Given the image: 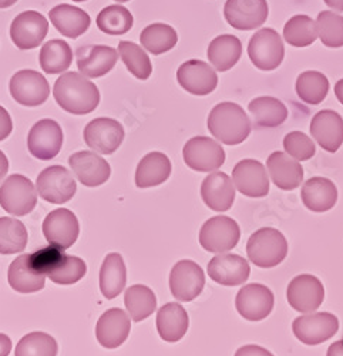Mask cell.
Masks as SVG:
<instances>
[{
	"instance_id": "19",
	"label": "cell",
	"mask_w": 343,
	"mask_h": 356,
	"mask_svg": "<svg viewBox=\"0 0 343 356\" xmlns=\"http://www.w3.org/2000/svg\"><path fill=\"white\" fill-rule=\"evenodd\" d=\"M177 80L185 92L194 96H208L218 86L217 70L203 60H188L177 70Z\"/></svg>"
},
{
	"instance_id": "47",
	"label": "cell",
	"mask_w": 343,
	"mask_h": 356,
	"mask_svg": "<svg viewBox=\"0 0 343 356\" xmlns=\"http://www.w3.org/2000/svg\"><path fill=\"white\" fill-rule=\"evenodd\" d=\"M285 153L295 159L296 161L310 160L317 153L315 143L302 131H292L283 138Z\"/></svg>"
},
{
	"instance_id": "28",
	"label": "cell",
	"mask_w": 343,
	"mask_h": 356,
	"mask_svg": "<svg viewBox=\"0 0 343 356\" xmlns=\"http://www.w3.org/2000/svg\"><path fill=\"white\" fill-rule=\"evenodd\" d=\"M49 19L60 35L70 39H77L84 35L92 23L87 12L66 3L54 6L49 12Z\"/></svg>"
},
{
	"instance_id": "48",
	"label": "cell",
	"mask_w": 343,
	"mask_h": 356,
	"mask_svg": "<svg viewBox=\"0 0 343 356\" xmlns=\"http://www.w3.org/2000/svg\"><path fill=\"white\" fill-rule=\"evenodd\" d=\"M13 131V122L9 111L0 106V141L6 140Z\"/></svg>"
},
{
	"instance_id": "53",
	"label": "cell",
	"mask_w": 343,
	"mask_h": 356,
	"mask_svg": "<svg viewBox=\"0 0 343 356\" xmlns=\"http://www.w3.org/2000/svg\"><path fill=\"white\" fill-rule=\"evenodd\" d=\"M324 2L336 12H343V0H324Z\"/></svg>"
},
{
	"instance_id": "1",
	"label": "cell",
	"mask_w": 343,
	"mask_h": 356,
	"mask_svg": "<svg viewBox=\"0 0 343 356\" xmlns=\"http://www.w3.org/2000/svg\"><path fill=\"white\" fill-rule=\"evenodd\" d=\"M53 96L65 111L76 115L94 111L100 103L99 87L77 72H67L57 79L53 87Z\"/></svg>"
},
{
	"instance_id": "13",
	"label": "cell",
	"mask_w": 343,
	"mask_h": 356,
	"mask_svg": "<svg viewBox=\"0 0 343 356\" xmlns=\"http://www.w3.org/2000/svg\"><path fill=\"white\" fill-rule=\"evenodd\" d=\"M62 145L63 130L60 124L51 118H43L28 131L27 148L37 160L47 161L54 159L60 153Z\"/></svg>"
},
{
	"instance_id": "29",
	"label": "cell",
	"mask_w": 343,
	"mask_h": 356,
	"mask_svg": "<svg viewBox=\"0 0 343 356\" xmlns=\"http://www.w3.org/2000/svg\"><path fill=\"white\" fill-rule=\"evenodd\" d=\"M46 275L39 273L31 259V254L17 257L9 266V285L20 293H32L42 291L46 284Z\"/></svg>"
},
{
	"instance_id": "51",
	"label": "cell",
	"mask_w": 343,
	"mask_h": 356,
	"mask_svg": "<svg viewBox=\"0 0 343 356\" xmlns=\"http://www.w3.org/2000/svg\"><path fill=\"white\" fill-rule=\"evenodd\" d=\"M326 356H343V341L333 342L328 348V355Z\"/></svg>"
},
{
	"instance_id": "3",
	"label": "cell",
	"mask_w": 343,
	"mask_h": 356,
	"mask_svg": "<svg viewBox=\"0 0 343 356\" xmlns=\"http://www.w3.org/2000/svg\"><path fill=\"white\" fill-rule=\"evenodd\" d=\"M246 254L249 261L260 268H274L288 255V241L275 228H261L248 240Z\"/></svg>"
},
{
	"instance_id": "41",
	"label": "cell",
	"mask_w": 343,
	"mask_h": 356,
	"mask_svg": "<svg viewBox=\"0 0 343 356\" xmlns=\"http://www.w3.org/2000/svg\"><path fill=\"white\" fill-rule=\"evenodd\" d=\"M96 23L103 33L110 36H122L131 31L134 17L124 6L111 5L99 13Z\"/></svg>"
},
{
	"instance_id": "17",
	"label": "cell",
	"mask_w": 343,
	"mask_h": 356,
	"mask_svg": "<svg viewBox=\"0 0 343 356\" xmlns=\"http://www.w3.org/2000/svg\"><path fill=\"white\" fill-rule=\"evenodd\" d=\"M275 296L272 291L261 284H249L237 293L235 307L238 314L248 321H262L274 309Z\"/></svg>"
},
{
	"instance_id": "24",
	"label": "cell",
	"mask_w": 343,
	"mask_h": 356,
	"mask_svg": "<svg viewBox=\"0 0 343 356\" xmlns=\"http://www.w3.org/2000/svg\"><path fill=\"white\" fill-rule=\"evenodd\" d=\"M69 164L77 180L85 187L104 184L111 174L110 164L94 152H78L70 156Z\"/></svg>"
},
{
	"instance_id": "33",
	"label": "cell",
	"mask_w": 343,
	"mask_h": 356,
	"mask_svg": "<svg viewBox=\"0 0 343 356\" xmlns=\"http://www.w3.org/2000/svg\"><path fill=\"white\" fill-rule=\"evenodd\" d=\"M242 56V44L237 36L221 35L208 46V60L217 72L233 69Z\"/></svg>"
},
{
	"instance_id": "26",
	"label": "cell",
	"mask_w": 343,
	"mask_h": 356,
	"mask_svg": "<svg viewBox=\"0 0 343 356\" xmlns=\"http://www.w3.org/2000/svg\"><path fill=\"white\" fill-rule=\"evenodd\" d=\"M201 197L206 205L212 211H228L235 200L234 181L225 172H212L203 181Z\"/></svg>"
},
{
	"instance_id": "7",
	"label": "cell",
	"mask_w": 343,
	"mask_h": 356,
	"mask_svg": "<svg viewBox=\"0 0 343 356\" xmlns=\"http://www.w3.org/2000/svg\"><path fill=\"white\" fill-rule=\"evenodd\" d=\"M9 92L16 103L26 107H37L47 102L50 86L42 73L26 69L12 76Z\"/></svg>"
},
{
	"instance_id": "12",
	"label": "cell",
	"mask_w": 343,
	"mask_h": 356,
	"mask_svg": "<svg viewBox=\"0 0 343 356\" xmlns=\"http://www.w3.org/2000/svg\"><path fill=\"white\" fill-rule=\"evenodd\" d=\"M47 32V19L36 10L22 12L10 24V39L20 50H32L42 46Z\"/></svg>"
},
{
	"instance_id": "4",
	"label": "cell",
	"mask_w": 343,
	"mask_h": 356,
	"mask_svg": "<svg viewBox=\"0 0 343 356\" xmlns=\"http://www.w3.org/2000/svg\"><path fill=\"white\" fill-rule=\"evenodd\" d=\"M37 194L35 184L27 177L13 174L0 187V205L15 217L27 216L37 205Z\"/></svg>"
},
{
	"instance_id": "39",
	"label": "cell",
	"mask_w": 343,
	"mask_h": 356,
	"mask_svg": "<svg viewBox=\"0 0 343 356\" xmlns=\"http://www.w3.org/2000/svg\"><path fill=\"white\" fill-rule=\"evenodd\" d=\"M124 305L127 308L130 318L135 322H141L156 311V293L146 285H133L126 291Z\"/></svg>"
},
{
	"instance_id": "5",
	"label": "cell",
	"mask_w": 343,
	"mask_h": 356,
	"mask_svg": "<svg viewBox=\"0 0 343 356\" xmlns=\"http://www.w3.org/2000/svg\"><path fill=\"white\" fill-rule=\"evenodd\" d=\"M241 238L238 222L230 217L218 216L204 222L199 231V244L212 254H224L234 250Z\"/></svg>"
},
{
	"instance_id": "9",
	"label": "cell",
	"mask_w": 343,
	"mask_h": 356,
	"mask_svg": "<svg viewBox=\"0 0 343 356\" xmlns=\"http://www.w3.org/2000/svg\"><path fill=\"white\" fill-rule=\"evenodd\" d=\"M184 163L198 172L215 171L225 163V152L218 141L198 136L188 140L183 148Z\"/></svg>"
},
{
	"instance_id": "20",
	"label": "cell",
	"mask_w": 343,
	"mask_h": 356,
	"mask_svg": "<svg viewBox=\"0 0 343 356\" xmlns=\"http://www.w3.org/2000/svg\"><path fill=\"white\" fill-rule=\"evenodd\" d=\"M237 190L251 198H261L269 193V177L264 164L256 160H241L233 170Z\"/></svg>"
},
{
	"instance_id": "54",
	"label": "cell",
	"mask_w": 343,
	"mask_h": 356,
	"mask_svg": "<svg viewBox=\"0 0 343 356\" xmlns=\"http://www.w3.org/2000/svg\"><path fill=\"white\" fill-rule=\"evenodd\" d=\"M335 96L343 104V79L335 84Z\"/></svg>"
},
{
	"instance_id": "31",
	"label": "cell",
	"mask_w": 343,
	"mask_h": 356,
	"mask_svg": "<svg viewBox=\"0 0 343 356\" xmlns=\"http://www.w3.org/2000/svg\"><path fill=\"white\" fill-rule=\"evenodd\" d=\"M188 314L180 304H165L157 312V331L165 342L174 343L183 339L188 331Z\"/></svg>"
},
{
	"instance_id": "14",
	"label": "cell",
	"mask_w": 343,
	"mask_h": 356,
	"mask_svg": "<svg viewBox=\"0 0 343 356\" xmlns=\"http://www.w3.org/2000/svg\"><path fill=\"white\" fill-rule=\"evenodd\" d=\"M339 330V321L333 314L319 312L299 316L292 323L294 335L305 345H319L331 339Z\"/></svg>"
},
{
	"instance_id": "46",
	"label": "cell",
	"mask_w": 343,
	"mask_h": 356,
	"mask_svg": "<svg viewBox=\"0 0 343 356\" xmlns=\"http://www.w3.org/2000/svg\"><path fill=\"white\" fill-rule=\"evenodd\" d=\"M317 26L318 36L326 47H343V16L331 10H324L318 15Z\"/></svg>"
},
{
	"instance_id": "16",
	"label": "cell",
	"mask_w": 343,
	"mask_h": 356,
	"mask_svg": "<svg viewBox=\"0 0 343 356\" xmlns=\"http://www.w3.org/2000/svg\"><path fill=\"white\" fill-rule=\"evenodd\" d=\"M290 305L302 314L317 311L325 300V288L319 278L303 274L295 277L287 291Z\"/></svg>"
},
{
	"instance_id": "40",
	"label": "cell",
	"mask_w": 343,
	"mask_h": 356,
	"mask_svg": "<svg viewBox=\"0 0 343 356\" xmlns=\"http://www.w3.org/2000/svg\"><path fill=\"white\" fill-rule=\"evenodd\" d=\"M283 39L294 47H308L318 36L317 22L306 15H296L283 26Z\"/></svg>"
},
{
	"instance_id": "18",
	"label": "cell",
	"mask_w": 343,
	"mask_h": 356,
	"mask_svg": "<svg viewBox=\"0 0 343 356\" xmlns=\"http://www.w3.org/2000/svg\"><path fill=\"white\" fill-rule=\"evenodd\" d=\"M43 234L50 245L67 250L78 238V220L67 209L54 210L43 221Z\"/></svg>"
},
{
	"instance_id": "38",
	"label": "cell",
	"mask_w": 343,
	"mask_h": 356,
	"mask_svg": "<svg viewBox=\"0 0 343 356\" xmlns=\"http://www.w3.org/2000/svg\"><path fill=\"white\" fill-rule=\"evenodd\" d=\"M295 90L298 97L303 103L317 106V104H321L328 96L329 80L321 72H315V70L303 72L296 79Z\"/></svg>"
},
{
	"instance_id": "32",
	"label": "cell",
	"mask_w": 343,
	"mask_h": 356,
	"mask_svg": "<svg viewBox=\"0 0 343 356\" xmlns=\"http://www.w3.org/2000/svg\"><path fill=\"white\" fill-rule=\"evenodd\" d=\"M173 165H171L169 159L158 152L149 153L142 157L135 170V186L138 188H150L165 183L169 175Z\"/></svg>"
},
{
	"instance_id": "11",
	"label": "cell",
	"mask_w": 343,
	"mask_h": 356,
	"mask_svg": "<svg viewBox=\"0 0 343 356\" xmlns=\"http://www.w3.org/2000/svg\"><path fill=\"white\" fill-rule=\"evenodd\" d=\"M39 195L51 204H65L70 201L77 190V184L72 172L62 165L44 168L37 177Z\"/></svg>"
},
{
	"instance_id": "10",
	"label": "cell",
	"mask_w": 343,
	"mask_h": 356,
	"mask_svg": "<svg viewBox=\"0 0 343 356\" xmlns=\"http://www.w3.org/2000/svg\"><path fill=\"white\" fill-rule=\"evenodd\" d=\"M124 127L114 118L99 117L84 129V141L93 152L110 156L116 153L124 141Z\"/></svg>"
},
{
	"instance_id": "30",
	"label": "cell",
	"mask_w": 343,
	"mask_h": 356,
	"mask_svg": "<svg viewBox=\"0 0 343 356\" xmlns=\"http://www.w3.org/2000/svg\"><path fill=\"white\" fill-rule=\"evenodd\" d=\"M301 195L308 210L326 213L333 209L337 201V188L325 177H312L303 184Z\"/></svg>"
},
{
	"instance_id": "52",
	"label": "cell",
	"mask_w": 343,
	"mask_h": 356,
	"mask_svg": "<svg viewBox=\"0 0 343 356\" xmlns=\"http://www.w3.org/2000/svg\"><path fill=\"white\" fill-rule=\"evenodd\" d=\"M8 171H9V160L6 154L0 150V181H2V178L8 174Z\"/></svg>"
},
{
	"instance_id": "6",
	"label": "cell",
	"mask_w": 343,
	"mask_h": 356,
	"mask_svg": "<svg viewBox=\"0 0 343 356\" xmlns=\"http://www.w3.org/2000/svg\"><path fill=\"white\" fill-rule=\"evenodd\" d=\"M248 56L256 69L271 72L278 69L283 62L285 46L276 31L264 27L249 40Z\"/></svg>"
},
{
	"instance_id": "43",
	"label": "cell",
	"mask_w": 343,
	"mask_h": 356,
	"mask_svg": "<svg viewBox=\"0 0 343 356\" xmlns=\"http://www.w3.org/2000/svg\"><path fill=\"white\" fill-rule=\"evenodd\" d=\"M27 245V231L24 224L16 218H0V254L10 255L24 251Z\"/></svg>"
},
{
	"instance_id": "45",
	"label": "cell",
	"mask_w": 343,
	"mask_h": 356,
	"mask_svg": "<svg viewBox=\"0 0 343 356\" xmlns=\"http://www.w3.org/2000/svg\"><path fill=\"white\" fill-rule=\"evenodd\" d=\"M87 273V265L78 257L66 255L47 274V278L59 285H72L78 282Z\"/></svg>"
},
{
	"instance_id": "57",
	"label": "cell",
	"mask_w": 343,
	"mask_h": 356,
	"mask_svg": "<svg viewBox=\"0 0 343 356\" xmlns=\"http://www.w3.org/2000/svg\"><path fill=\"white\" fill-rule=\"evenodd\" d=\"M73 2H87V0H73Z\"/></svg>"
},
{
	"instance_id": "34",
	"label": "cell",
	"mask_w": 343,
	"mask_h": 356,
	"mask_svg": "<svg viewBox=\"0 0 343 356\" xmlns=\"http://www.w3.org/2000/svg\"><path fill=\"white\" fill-rule=\"evenodd\" d=\"M127 282V270L123 257L111 252L106 257L100 270V291L107 300L119 296Z\"/></svg>"
},
{
	"instance_id": "42",
	"label": "cell",
	"mask_w": 343,
	"mask_h": 356,
	"mask_svg": "<svg viewBox=\"0 0 343 356\" xmlns=\"http://www.w3.org/2000/svg\"><path fill=\"white\" fill-rule=\"evenodd\" d=\"M119 54L128 72L138 80H147L153 73V63L141 46L123 40L119 43Z\"/></svg>"
},
{
	"instance_id": "35",
	"label": "cell",
	"mask_w": 343,
	"mask_h": 356,
	"mask_svg": "<svg viewBox=\"0 0 343 356\" xmlns=\"http://www.w3.org/2000/svg\"><path fill=\"white\" fill-rule=\"evenodd\" d=\"M253 123L258 127L272 129L281 126L288 118V108L279 99L264 96L253 99L248 106Z\"/></svg>"
},
{
	"instance_id": "49",
	"label": "cell",
	"mask_w": 343,
	"mask_h": 356,
	"mask_svg": "<svg viewBox=\"0 0 343 356\" xmlns=\"http://www.w3.org/2000/svg\"><path fill=\"white\" fill-rule=\"evenodd\" d=\"M235 356H274L268 349L258 345H245L240 348Z\"/></svg>"
},
{
	"instance_id": "22",
	"label": "cell",
	"mask_w": 343,
	"mask_h": 356,
	"mask_svg": "<svg viewBox=\"0 0 343 356\" xmlns=\"http://www.w3.org/2000/svg\"><path fill=\"white\" fill-rule=\"evenodd\" d=\"M131 330V319L126 311L112 308L106 311L96 326V337L101 346L107 349H116L122 346Z\"/></svg>"
},
{
	"instance_id": "56",
	"label": "cell",
	"mask_w": 343,
	"mask_h": 356,
	"mask_svg": "<svg viewBox=\"0 0 343 356\" xmlns=\"http://www.w3.org/2000/svg\"><path fill=\"white\" fill-rule=\"evenodd\" d=\"M116 2H119V3H126V2H130V0H116Z\"/></svg>"
},
{
	"instance_id": "36",
	"label": "cell",
	"mask_w": 343,
	"mask_h": 356,
	"mask_svg": "<svg viewBox=\"0 0 343 356\" xmlns=\"http://www.w3.org/2000/svg\"><path fill=\"white\" fill-rule=\"evenodd\" d=\"M140 43L151 54L160 56L177 46L178 35L173 26L165 23H153L141 32Z\"/></svg>"
},
{
	"instance_id": "21",
	"label": "cell",
	"mask_w": 343,
	"mask_h": 356,
	"mask_svg": "<svg viewBox=\"0 0 343 356\" xmlns=\"http://www.w3.org/2000/svg\"><path fill=\"white\" fill-rule=\"evenodd\" d=\"M251 268L245 258L235 254H219L208 264V275L224 286H237L246 282Z\"/></svg>"
},
{
	"instance_id": "55",
	"label": "cell",
	"mask_w": 343,
	"mask_h": 356,
	"mask_svg": "<svg viewBox=\"0 0 343 356\" xmlns=\"http://www.w3.org/2000/svg\"><path fill=\"white\" fill-rule=\"evenodd\" d=\"M17 0H0V9H8L13 6Z\"/></svg>"
},
{
	"instance_id": "2",
	"label": "cell",
	"mask_w": 343,
	"mask_h": 356,
	"mask_svg": "<svg viewBox=\"0 0 343 356\" xmlns=\"http://www.w3.org/2000/svg\"><path fill=\"white\" fill-rule=\"evenodd\" d=\"M208 130L218 141L226 145H238L249 137L251 120L240 104L224 102L211 110Z\"/></svg>"
},
{
	"instance_id": "44",
	"label": "cell",
	"mask_w": 343,
	"mask_h": 356,
	"mask_svg": "<svg viewBox=\"0 0 343 356\" xmlns=\"http://www.w3.org/2000/svg\"><path fill=\"white\" fill-rule=\"evenodd\" d=\"M59 346L53 337L44 332H32L23 337L15 350V356H57Z\"/></svg>"
},
{
	"instance_id": "27",
	"label": "cell",
	"mask_w": 343,
	"mask_h": 356,
	"mask_svg": "<svg viewBox=\"0 0 343 356\" xmlns=\"http://www.w3.org/2000/svg\"><path fill=\"white\" fill-rule=\"evenodd\" d=\"M267 168L272 183L281 190H295L303 181V167L287 153H272L267 160Z\"/></svg>"
},
{
	"instance_id": "23",
	"label": "cell",
	"mask_w": 343,
	"mask_h": 356,
	"mask_svg": "<svg viewBox=\"0 0 343 356\" xmlns=\"http://www.w3.org/2000/svg\"><path fill=\"white\" fill-rule=\"evenodd\" d=\"M120 58L119 50L110 46H87L78 49L77 69L89 79H99L116 67Z\"/></svg>"
},
{
	"instance_id": "8",
	"label": "cell",
	"mask_w": 343,
	"mask_h": 356,
	"mask_svg": "<svg viewBox=\"0 0 343 356\" xmlns=\"http://www.w3.org/2000/svg\"><path fill=\"white\" fill-rule=\"evenodd\" d=\"M206 274L201 266L191 259L178 261L169 274V289L181 302L194 301L203 292Z\"/></svg>"
},
{
	"instance_id": "15",
	"label": "cell",
	"mask_w": 343,
	"mask_h": 356,
	"mask_svg": "<svg viewBox=\"0 0 343 356\" xmlns=\"http://www.w3.org/2000/svg\"><path fill=\"white\" fill-rule=\"evenodd\" d=\"M267 0H226L224 17L237 31H252L261 27L268 19Z\"/></svg>"
},
{
	"instance_id": "58",
	"label": "cell",
	"mask_w": 343,
	"mask_h": 356,
	"mask_svg": "<svg viewBox=\"0 0 343 356\" xmlns=\"http://www.w3.org/2000/svg\"><path fill=\"white\" fill-rule=\"evenodd\" d=\"M342 341H343V339H342Z\"/></svg>"
},
{
	"instance_id": "50",
	"label": "cell",
	"mask_w": 343,
	"mask_h": 356,
	"mask_svg": "<svg viewBox=\"0 0 343 356\" xmlns=\"http://www.w3.org/2000/svg\"><path fill=\"white\" fill-rule=\"evenodd\" d=\"M12 350V341L8 335L0 334V356H9Z\"/></svg>"
},
{
	"instance_id": "37",
	"label": "cell",
	"mask_w": 343,
	"mask_h": 356,
	"mask_svg": "<svg viewBox=\"0 0 343 356\" xmlns=\"http://www.w3.org/2000/svg\"><path fill=\"white\" fill-rule=\"evenodd\" d=\"M39 60L40 67L47 74L65 73L72 66L73 51L69 43L65 40H49L42 46Z\"/></svg>"
},
{
	"instance_id": "25",
	"label": "cell",
	"mask_w": 343,
	"mask_h": 356,
	"mask_svg": "<svg viewBox=\"0 0 343 356\" xmlns=\"http://www.w3.org/2000/svg\"><path fill=\"white\" fill-rule=\"evenodd\" d=\"M310 134L328 153H336L343 144V118L333 110H321L310 122Z\"/></svg>"
}]
</instances>
